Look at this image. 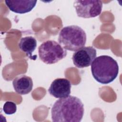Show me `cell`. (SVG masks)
<instances>
[{
	"label": "cell",
	"instance_id": "obj_1",
	"mask_svg": "<svg viewBox=\"0 0 122 122\" xmlns=\"http://www.w3.org/2000/svg\"><path fill=\"white\" fill-rule=\"evenodd\" d=\"M84 114V105L81 100L74 96L60 98L54 103L51 110L54 122H80Z\"/></svg>",
	"mask_w": 122,
	"mask_h": 122
},
{
	"label": "cell",
	"instance_id": "obj_2",
	"mask_svg": "<svg viewBox=\"0 0 122 122\" xmlns=\"http://www.w3.org/2000/svg\"><path fill=\"white\" fill-rule=\"evenodd\" d=\"M91 64V71L93 78L102 84H107L111 83L118 76V63L111 56H98L94 59Z\"/></svg>",
	"mask_w": 122,
	"mask_h": 122
},
{
	"label": "cell",
	"instance_id": "obj_3",
	"mask_svg": "<svg viewBox=\"0 0 122 122\" xmlns=\"http://www.w3.org/2000/svg\"><path fill=\"white\" fill-rule=\"evenodd\" d=\"M58 41L65 50L76 51L85 46L86 34L85 31L78 26H67L63 28L60 31Z\"/></svg>",
	"mask_w": 122,
	"mask_h": 122
},
{
	"label": "cell",
	"instance_id": "obj_4",
	"mask_svg": "<svg viewBox=\"0 0 122 122\" xmlns=\"http://www.w3.org/2000/svg\"><path fill=\"white\" fill-rule=\"evenodd\" d=\"M38 52L40 59L47 64L57 63L64 58L67 54L66 50L53 40H48L41 43Z\"/></svg>",
	"mask_w": 122,
	"mask_h": 122
},
{
	"label": "cell",
	"instance_id": "obj_5",
	"mask_svg": "<svg viewBox=\"0 0 122 122\" xmlns=\"http://www.w3.org/2000/svg\"><path fill=\"white\" fill-rule=\"evenodd\" d=\"M78 17L83 18H94L99 16L102 10L101 0H75L73 4Z\"/></svg>",
	"mask_w": 122,
	"mask_h": 122
},
{
	"label": "cell",
	"instance_id": "obj_6",
	"mask_svg": "<svg viewBox=\"0 0 122 122\" xmlns=\"http://www.w3.org/2000/svg\"><path fill=\"white\" fill-rule=\"evenodd\" d=\"M96 50L92 46L83 47L75 51L72 60L74 65L79 68L90 66L96 57Z\"/></svg>",
	"mask_w": 122,
	"mask_h": 122
},
{
	"label": "cell",
	"instance_id": "obj_7",
	"mask_svg": "<svg viewBox=\"0 0 122 122\" xmlns=\"http://www.w3.org/2000/svg\"><path fill=\"white\" fill-rule=\"evenodd\" d=\"M71 83L66 78H57L51 83L48 92L56 98H63L69 96L71 92Z\"/></svg>",
	"mask_w": 122,
	"mask_h": 122
},
{
	"label": "cell",
	"instance_id": "obj_8",
	"mask_svg": "<svg viewBox=\"0 0 122 122\" xmlns=\"http://www.w3.org/2000/svg\"><path fill=\"white\" fill-rule=\"evenodd\" d=\"M36 0H5L6 6L11 11L24 14L30 12L36 6Z\"/></svg>",
	"mask_w": 122,
	"mask_h": 122
},
{
	"label": "cell",
	"instance_id": "obj_9",
	"mask_svg": "<svg viewBox=\"0 0 122 122\" xmlns=\"http://www.w3.org/2000/svg\"><path fill=\"white\" fill-rule=\"evenodd\" d=\"M12 85L15 91L18 94L24 95L29 93L33 88L32 79L25 75L17 76L12 81Z\"/></svg>",
	"mask_w": 122,
	"mask_h": 122
},
{
	"label": "cell",
	"instance_id": "obj_10",
	"mask_svg": "<svg viewBox=\"0 0 122 122\" xmlns=\"http://www.w3.org/2000/svg\"><path fill=\"white\" fill-rule=\"evenodd\" d=\"M37 47V41L32 36H26L22 37L20 40L19 43V47L21 51L30 59H33L32 56L33 52Z\"/></svg>",
	"mask_w": 122,
	"mask_h": 122
},
{
	"label": "cell",
	"instance_id": "obj_11",
	"mask_svg": "<svg viewBox=\"0 0 122 122\" xmlns=\"http://www.w3.org/2000/svg\"><path fill=\"white\" fill-rule=\"evenodd\" d=\"M3 110L6 114H12L17 111L16 104L13 102L7 101L4 104Z\"/></svg>",
	"mask_w": 122,
	"mask_h": 122
}]
</instances>
